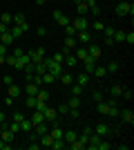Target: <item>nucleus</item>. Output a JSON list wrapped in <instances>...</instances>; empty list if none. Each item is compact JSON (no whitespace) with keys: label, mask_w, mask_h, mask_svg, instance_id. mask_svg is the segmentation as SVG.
I'll return each instance as SVG.
<instances>
[{"label":"nucleus","mask_w":134,"mask_h":150,"mask_svg":"<svg viewBox=\"0 0 134 150\" xmlns=\"http://www.w3.org/2000/svg\"><path fill=\"white\" fill-rule=\"evenodd\" d=\"M114 13L116 16H134V5L132 2H121V0H119V5L114 7Z\"/></svg>","instance_id":"obj_1"},{"label":"nucleus","mask_w":134,"mask_h":150,"mask_svg":"<svg viewBox=\"0 0 134 150\" xmlns=\"http://www.w3.org/2000/svg\"><path fill=\"white\" fill-rule=\"evenodd\" d=\"M27 54H29V61H32L34 65H38V63L45 61V54H47V52H45V47H36V50L27 52Z\"/></svg>","instance_id":"obj_2"},{"label":"nucleus","mask_w":134,"mask_h":150,"mask_svg":"<svg viewBox=\"0 0 134 150\" xmlns=\"http://www.w3.org/2000/svg\"><path fill=\"white\" fill-rule=\"evenodd\" d=\"M94 132L98 134V137L107 139L109 134H112V125H109V123H96V125H94Z\"/></svg>","instance_id":"obj_3"},{"label":"nucleus","mask_w":134,"mask_h":150,"mask_svg":"<svg viewBox=\"0 0 134 150\" xmlns=\"http://www.w3.org/2000/svg\"><path fill=\"white\" fill-rule=\"evenodd\" d=\"M119 117H121V121L125 125H134V112L130 110V108H123V110H119Z\"/></svg>","instance_id":"obj_4"},{"label":"nucleus","mask_w":134,"mask_h":150,"mask_svg":"<svg viewBox=\"0 0 134 150\" xmlns=\"http://www.w3.org/2000/svg\"><path fill=\"white\" fill-rule=\"evenodd\" d=\"M69 25L74 27L76 31H81V29H89V23H87V18H85V16H78V18H74Z\"/></svg>","instance_id":"obj_5"},{"label":"nucleus","mask_w":134,"mask_h":150,"mask_svg":"<svg viewBox=\"0 0 134 150\" xmlns=\"http://www.w3.org/2000/svg\"><path fill=\"white\" fill-rule=\"evenodd\" d=\"M76 38H78L83 45H87V43H92V40H94V34H92L89 29H81V31H76Z\"/></svg>","instance_id":"obj_6"},{"label":"nucleus","mask_w":134,"mask_h":150,"mask_svg":"<svg viewBox=\"0 0 134 150\" xmlns=\"http://www.w3.org/2000/svg\"><path fill=\"white\" fill-rule=\"evenodd\" d=\"M9 31H11L13 38H18V36H22V34L29 31V25H9Z\"/></svg>","instance_id":"obj_7"},{"label":"nucleus","mask_w":134,"mask_h":150,"mask_svg":"<svg viewBox=\"0 0 134 150\" xmlns=\"http://www.w3.org/2000/svg\"><path fill=\"white\" fill-rule=\"evenodd\" d=\"M51 16H54V20H56V23H58V25H60V27H67V25H69V23H72V20L67 18V16H65V13L60 11V9H56V11L51 13Z\"/></svg>","instance_id":"obj_8"},{"label":"nucleus","mask_w":134,"mask_h":150,"mask_svg":"<svg viewBox=\"0 0 134 150\" xmlns=\"http://www.w3.org/2000/svg\"><path fill=\"white\" fill-rule=\"evenodd\" d=\"M87 54H89L92 58H101V54H103V52H101V45L94 43V40H92V43H87Z\"/></svg>","instance_id":"obj_9"},{"label":"nucleus","mask_w":134,"mask_h":150,"mask_svg":"<svg viewBox=\"0 0 134 150\" xmlns=\"http://www.w3.org/2000/svg\"><path fill=\"white\" fill-rule=\"evenodd\" d=\"M0 139L5 141V144H13V139H16V134H13L7 125H2V130H0Z\"/></svg>","instance_id":"obj_10"},{"label":"nucleus","mask_w":134,"mask_h":150,"mask_svg":"<svg viewBox=\"0 0 134 150\" xmlns=\"http://www.w3.org/2000/svg\"><path fill=\"white\" fill-rule=\"evenodd\" d=\"M43 114H45V121H47V123H51V121H56L58 119V112H56V108H45L43 110Z\"/></svg>","instance_id":"obj_11"},{"label":"nucleus","mask_w":134,"mask_h":150,"mask_svg":"<svg viewBox=\"0 0 134 150\" xmlns=\"http://www.w3.org/2000/svg\"><path fill=\"white\" fill-rule=\"evenodd\" d=\"M101 139H103V137H98L96 132H92V134H89V139H87V148H89V150H98Z\"/></svg>","instance_id":"obj_12"},{"label":"nucleus","mask_w":134,"mask_h":150,"mask_svg":"<svg viewBox=\"0 0 134 150\" xmlns=\"http://www.w3.org/2000/svg\"><path fill=\"white\" fill-rule=\"evenodd\" d=\"M83 67H85V72H87V74H92V72H94V67H96V58H92L87 54V56L83 58Z\"/></svg>","instance_id":"obj_13"},{"label":"nucleus","mask_w":134,"mask_h":150,"mask_svg":"<svg viewBox=\"0 0 134 150\" xmlns=\"http://www.w3.org/2000/svg\"><path fill=\"white\" fill-rule=\"evenodd\" d=\"M13 40H16V38L11 36V31H9V29L0 34V43H2V45H7V47H11V45H13Z\"/></svg>","instance_id":"obj_14"},{"label":"nucleus","mask_w":134,"mask_h":150,"mask_svg":"<svg viewBox=\"0 0 134 150\" xmlns=\"http://www.w3.org/2000/svg\"><path fill=\"white\" fill-rule=\"evenodd\" d=\"M63 139H65V144L69 146L78 139V134H76V130H63Z\"/></svg>","instance_id":"obj_15"},{"label":"nucleus","mask_w":134,"mask_h":150,"mask_svg":"<svg viewBox=\"0 0 134 150\" xmlns=\"http://www.w3.org/2000/svg\"><path fill=\"white\" fill-rule=\"evenodd\" d=\"M38 90H40V85H36V83H32V81H27V85H25V94H27V96H36V94H38Z\"/></svg>","instance_id":"obj_16"},{"label":"nucleus","mask_w":134,"mask_h":150,"mask_svg":"<svg viewBox=\"0 0 134 150\" xmlns=\"http://www.w3.org/2000/svg\"><path fill=\"white\" fill-rule=\"evenodd\" d=\"M103 36H105V43H107L109 47H112V45H116V43H114V29H112V27H105V29H103Z\"/></svg>","instance_id":"obj_17"},{"label":"nucleus","mask_w":134,"mask_h":150,"mask_svg":"<svg viewBox=\"0 0 134 150\" xmlns=\"http://www.w3.org/2000/svg\"><path fill=\"white\" fill-rule=\"evenodd\" d=\"M40 148H51V144H54V139H51L49 132H45V134H40Z\"/></svg>","instance_id":"obj_18"},{"label":"nucleus","mask_w":134,"mask_h":150,"mask_svg":"<svg viewBox=\"0 0 134 150\" xmlns=\"http://www.w3.org/2000/svg\"><path fill=\"white\" fill-rule=\"evenodd\" d=\"M7 94H9V96H13V99H18L20 94H22V88H20V85H16V83H11V85L7 88Z\"/></svg>","instance_id":"obj_19"},{"label":"nucleus","mask_w":134,"mask_h":150,"mask_svg":"<svg viewBox=\"0 0 134 150\" xmlns=\"http://www.w3.org/2000/svg\"><path fill=\"white\" fill-rule=\"evenodd\" d=\"M74 81H76L78 85H83V88H87V83H89V74H87V72H81L78 76H74Z\"/></svg>","instance_id":"obj_20"},{"label":"nucleus","mask_w":134,"mask_h":150,"mask_svg":"<svg viewBox=\"0 0 134 150\" xmlns=\"http://www.w3.org/2000/svg\"><path fill=\"white\" fill-rule=\"evenodd\" d=\"M76 11H78V16H87V11H89L87 2H83V0H76Z\"/></svg>","instance_id":"obj_21"},{"label":"nucleus","mask_w":134,"mask_h":150,"mask_svg":"<svg viewBox=\"0 0 134 150\" xmlns=\"http://www.w3.org/2000/svg\"><path fill=\"white\" fill-rule=\"evenodd\" d=\"M58 79H60V83H63V85H72V83H74V74H72V72H63Z\"/></svg>","instance_id":"obj_22"},{"label":"nucleus","mask_w":134,"mask_h":150,"mask_svg":"<svg viewBox=\"0 0 134 150\" xmlns=\"http://www.w3.org/2000/svg\"><path fill=\"white\" fill-rule=\"evenodd\" d=\"M32 121H34V125H36V123H47V121H45V114L40 112V110H34V114H32Z\"/></svg>","instance_id":"obj_23"},{"label":"nucleus","mask_w":134,"mask_h":150,"mask_svg":"<svg viewBox=\"0 0 134 150\" xmlns=\"http://www.w3.org/2000/svg\"><path fill=\"white\" fill-rule=\"evenodd\" d=\"M20 130H22V132H32L34 130V121L32 119H22V121H20Z\"/></svg>","instance_id":"obj_24"},{"label":"nucleus","mask_w":134,"mask_h":150,"mask_svg":"<svg viewBox=\"0 0 134 150\" xmlns=\"http://www.w3.org/2000/svg\"><path fill=\"white\" fill-rule=\"evenodd\" d=\"M40 81H43V85H51V83H56V76H51L49 72H45V74H40Z\"/></svg>","instance_id":"obj_25"},{"label":"nucleus","mask_w":134,"mask_h":150,"mask_svg":"<svg viewBox=\"0 0 134 150\" xmlns=\"http://www.w3.org/2000/svg\"><path fill=\"white\" fill-rule=\"evenodd\" d=\"M11 25H29L25 20V16L22 13H13V18H11Z\"/></svg>","instance_id":"obj_26"},{"label":"nucleus","mask_w":134,"mask_h":150,"mask_svg":"<svg viewBox=\"0 0 134 150\" xmlns=\"http://www.w3.org/2000/svg\"><path fill=\"white\" fill-rule=\"evenodd\" d=\"M103 29H105V25H103L101 20H94V25H92V34H103Z\"/></svg>","instance_id":"obj_27"},{"label":"nucleus","mask_w":134,"mask_h":150,"mask_svg":"<svg viewBox=\"0 0 134 150\" xmlns=\"http://www.w3.org/2000/svg\"><path fill=\"white\" fill-rule=\"evenodd\" d=\"M107 101H98V103H96V112L98 114H107Z\"/></svg>","instance_id":"obj_28"},{"label":"nucleus","mask_w":134,"mask_h":150,"mask_svg":"<svg viewBox=\"0 0 134 150\" xmlns=\"http://www.w3.org/2000/svg\"><path fill=\"white\" fill-rule=\"evenodd\" d=\"M92 74H94L96 79H103V76L107 74V69L103 67V65H96V67H94V72H92Z\"/></svg>","instance_id":"obj_29"},{"label":"nucleus","mask_w":134,"mask_h":150,"mask_svg":"<svg viewBox=\"0 0 134 150\" xmlns=\"http://www.w3.org/2000/svg\"><path fill=\"white\" fill-rule=\"evenodd\" d=\"M36 101H45V103H49V92H47V90H38Z\"/></svg>","instance_id":"obj_30"},{"label":"nucleus","mask_w":134,"mask_h":150,"mask_svg":"<svg viewBox=\"0 0 134 150\" xmlns=\"http://www.w3.org/2000/svg\"><path fill=\"white\" fill-rule=\"evenodd\" d=\"M76 47V38L74 36H65V50H74Z\"/></svg>","instance_id":"obj_31"},{"label":"nucleus","mask_w":134,"mask_h":150,"mask_svg":"<svg viewBox=\"0 0 134 150\" xmlns=\"http://www.w3.org/2000/svg\"><path fill=\"white\" fill-rule=\"evenodd\" d=\"M83 85H78V83H72V96H81L83 94Z\"/></svg>","instance_id":"obj_32"},{"label":"nucleus","mask_w":134,"mask_h":150,"mask_svg":"<svg viewBox=\"0 0 134 150\" xmlns=\"http://www.w3.org/2000/svg\"><path fill=\"white\" fill-rule=\"evenodd\" d=\"M121 92H123V85H112V88H109V96H116V99H119Z\"/></svg>","instance_id":"obj_33"},{"label":"nucleus","mask_w":134,"mask_h":150,"mask_svg":"<svg viewBox=\"0 0 134 150\" xmlns=\"http://www.w3.org/2000/svg\"><path fill=\"white\" fill-rule=\"evenodd\" d=\"M125 40V31L123 29H114V43H123Z\"/></svg>","instance_id":"obj_34"},{"label":"nucleus","mask_w":134,"mask_h":150,"mask_svg":"<svg viewBox=\"0 0 134 150\" xmlns=\"http://www.w3.org/2000/svg\"><path fill=\"white\" fill-rule=\"evenodd\" d=\"M74 56H76L78 61H83V58L87 56V47H76V54H74Z\"/></svg>","instance_id":"obj_35"},{"label":"nucleus","mask_w":134,"mask_h":150,"mask_svg":"<svg viewBox=\"0 0 134 150\" xmlns=\"http://www.w3.org/2000/svg\"><path fill=\"white\" fill-rule=\"evenodd\" d=\"M67 105H69V108H76V110H78V108H81V96H72V99L67 101Z\"/></svg>","instance_id":"obj_36"},{"label":"nucleus","mask_w":134,"mask_h":150,"mask_svg":"<svg viewBox=\"0 0 134 150\" xmlns=\"http://www.w3.org/2000/svg\"><path fill=\"white\" fill-rule=\"evenodd\" d=\"M7 128H9V130H11L13 134H18V132H22V130H20V123H18V121H11V123H7Z\"/></svg>","instance_id":"obj_37"},{"label":"nucleus","mask_w":134,"mask_h":150,"mask_svg":"<svg viewBox=\"0 0 134 150\" xmlns=\"http://www.w3.org/2000/svg\"><path fill=\"white\" fill-rule=\"evenodd\" d=\"M11 18H13V16H11V13H2V16H0V23H2V25H7V27H9V25H11Z\"/></svg>","instance_id":"obj_38"},{"label":"nucleus","mask_w":134,"mask_h":150,"mask_svg":"<svg viewBox=\"0 0 134 150\" xmlns=\"http://www.w3.org/2000/svg\"><path fill=\"white\" fill-rule=\"evenodd\" d=\"M123 43H128L130 47H132L134 45V31H125V40H123Z\"/></svg>","instance_id":"obj_39"},{"label":"nucleus","mask_w":134,"mask_h":150,"mask_svg":"<svg viewBox=\"0 0 134 150\" xmlns=\"http://www.w3.org/2000/svg\"><path fill=\"white\" fill-rule=\"evenodd\" d=\"M105 69L114 74V72H119V63H116V61H112V63H109V65H105Z\"/></svg>","instance_id":"obj_40"},{"label":"nucleus","mask_w":134,"mask_h":150,"mask_svg":"<svg viewBox=\"0 0 134 150\" xmlns=\"http://www.w3.org/2000/svg\"><path fill=\"white\" fill-rule=\"evenodd\" d=\"M112 148V144H109L107 139H101V144H98V150H109Z\"/></svg>","instance_id":"obj_41"},{"label":"nucleus","mask_w":134,"mask_h":150,"mask_svg":"<svg viewBox=\"0 0 134 150\" xmlns=\"http://www.w3.org/2000/svg\"><path fill=\"white\" fill-rule=\"evenodd\" d=\"M89 13L98 18V16H101V7H98V5H92V7H89Z\"/></svg>","instance_id":"obj_42"},{"label":"nucleus","mask_w":134,"mask_h":150,"mask_svg":"<svg viewBox=\"0 0 134 150\" xmlns=\"http://www.w3.org/2000/svg\"><path fill=\"white\" fill-rule=\"evenodd\" d=\"M63 58H65V54H63V52H56V54L51 56V61H56V63H60V65H63Z\"/></svg>","instance_id":"obj_43"},{"label":"nucleus","mask_w":134,"mask_h":150,"mask_svg":"<svg viewBox=\"0 0 134 150\" xmlns=\"http://www.w3.org/2000/svg\"><path fill=\"white\" fill-rule=\"evenodd\" d=\"M56 112H58V114H67V112H69V105H67V103H63V105L56 108Z\"/></svg>","instance_id":"obj_44"},{"label":"nucleus","mask_w":134,"mask_h":150,"mask_svg":"<svg viewBox=\"0 0 134 150\" xmlns=\"http://www.w3.org/2000/svg\"><path fill=\"white\" fill-rule=\"evenodd\" d=\"M121 96H123V99H125V101H132V90H128V88H123Z\"/></svg>","instance_id":"obj_45"},{"label":"nucleus","mask_w":134,"mask_h":150,"mask_svg":"<svg viewBox=\"0 0 134 150\" xmlns=\"http://www.w3.org/2000/svg\"><path fill=\"white\" fill-rule=\"evenodd\" d=\"M25 105L27 108H36V96H27V99H25Z\"/></svg>","instance_id":"obj_46"},{"label":"nucleus","mask_w":134,"mask_h":150,"mask_svg":"<svg viewBox=\"0 0 134 150\" xmlns=\"http://www.w3.org/2000/svg\"><path fill=\"white\" fill-rule=\"evenodd\" d=\"M13 103H16V99H13V96H9V94H7V96H5V105H9V108H11Z\"/></svg>","instance_id":"obj_47"},{"label":"nucleus","mask_w":134,"mask_h":150,"mask_svg":"<svg viewBox=\"0 0 134 150\" xmlns=\"http://www.w3.org/2000/svg\"><path fill=\"white\" fill-rule=\"evenodd\" d=\"M7 54H9V47L0 43V56H7Z\"/></svg>","instance_id":"obj_48"},{"label":"nucleus","mask_w":134,"mask_h":150,"mask_svg":"<svg viewBox=\"0 0 134 150\" xmlns=\"http://www.w3.org/2000/svg\"><path fill=\"white\" fill-rule=\"evenodd\" d=\"M65 31H67V36H76V29H74L72 25H67V27H65Z\"/></svg>","instance_id":"obj_49"},{"label":"nucleus","mask_w":134,"mask_h":150,"mask_svg":"<svg viewBox=\"0 0 134 150\" xmlns=\"http://www.w3.org/2000/svg\"><path fill=\"white\" fill-rule=\"evenodd\" d=\"M22 119H25V114H22V112H13V121H18V123H20Z\"/></svg>","instance_id":"obj_50"},{"label":"nucleus","mask_w":134,"mask_h":150,"mask_svg":"<svg viewBox=\"0 0 134 150\" xmlns=\"http://www.w3.org/2000/svg\"><path fill=\"white\" fill-rule=\"evenodd\" d=\"M92 132H94V128H92V125H85V130H83V134H85V137H89Z\"/></svg>","instance_id":"obj_51"},{"label":"nucleus","mask_w":134,"mask_h":150,"mask_svg":"<svg viewBox=\"0 0 134 150\" xmlns=\"http://www.w3.org/2000/svg\"><path fill=\"white\" fill-rule=\"evenodd\" d=\"M2 83H5V88H9V85L13 83V79H11V76H5V81H2Z\"/></svg>","instance_id":"obj_52"},{"label":"nucleus","mask_w":134,"mask_h":150,"mask_svg":"<svg viewBox=\"0 0 134 150\" xmlns=\"http://www.w3.org/2000/svg\"><path fill=\"white\" fill-rule=\"evenodd\" d=\"M92 99L98 103V101H103V94H101V92H94V96H92Z\"/></svg>","instance_id":"obj_53"},{"label":"nucleus","mask_w":134,"mask_h":150,"mask_svg":"<svg viewBox=\"0 0 134 150\" xmlns=\"http://www.w3.org/2000/svg\"><path fill=\"white\" fill-rule=\"evenodd\" d=\"M0 125H7V117H5V112H0Z\"/></svg>","instance_id":"obj_54"},{"label":"nucleus","mask_w":134,"mask_h":150,"mask_svg":"<svg viewBox=\"0 0 134 150\" xmlns=\"http://www.w3.org/2000/svg\"><path fill=\"white\" fill-rule=\"evenodd\" d=\"M45 34H47V27L40 25V27H38V36H45Z\"/></svg>","instance_id":"obj_55"},{"label":"nucleus","mask_w":134,"mask_h":150,"mask_svg":"<svg viewBox=\"0 0 134 150\" xmlns=\"http://www.w3.org/2000/svg\"><path fill=\"white\" fill-rule=\"evenodd\" d=\"M9 146H11V144H5V141L0 139V150H7V148H9Z\"/></svg>","instance_id":"obj_56"},{"label":"nucleus","mask_w":134,"mask_h":150,"mask_svg":"<svg viewBox=\"0 0 134 150\" xmlns=\"http://www.w3.org/2000/svg\"><path fill=\"white\" fill-rule=\"evenodd\" d=\"M29 148H32V150H38V148H40V144H36V141H32V144H29Z\"/></svg>","instance_id":"obj_57"},{"label":"nucleus","mask_w":134,"mask_h":150,"mask_svg":"<svg viewBox=\"0 0 134 150\" xmlns=\"http://www.w3.org/2000/svg\"><path fill=\"white\" fill-rule=\"evenodd\" d=\"M121 2H132V0H121Z\"/></svg>","instance_id":"obj_58"},{"label":"nucleus","mask_w":134,"mask_h":150,"mask_svg":"<svg viewBox=\"0 0 134 150\" xmlns=\"http://www.w3.org/2000/svg\"><path fill=\"white\" fill-rule=\"evenodd\" d=\"M0 130H2V125H0Z\"/></svg>","instance_id":"obj_59"},{"label":"nucleus","mask_w":134,"mask_h":150,"mask_svg":"<svg viewBox=\"0 0 134 150\" xmlns=\"http://www.w3.org/2000/svg\"><path fill=\"white\" fill-rule=\"evenodd\" d=\"M74 2H76V0H74Z\"/></svg>","instance_id":"obj_60"}]
</instances>
